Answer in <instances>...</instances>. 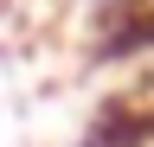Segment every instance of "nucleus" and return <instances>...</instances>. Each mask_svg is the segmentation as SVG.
Segmentation results:
<instances>
[{"label": "nucleus", "mask_w": 154, "mask_h": 147, "mask_svg": "<svg viewBox=\"0 0 154 147\" xmlns=\"http://www.w3.org/2000/svg\"><path fill=\"white\" fill-rule=\"evenodd\" d=\"M19 7H26V19L71 26V32H84V39H96L109 19H122V13L141 7V0H19Z\"/></svg>", "instance_id": "f257e3e1"}]
</instances>
